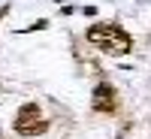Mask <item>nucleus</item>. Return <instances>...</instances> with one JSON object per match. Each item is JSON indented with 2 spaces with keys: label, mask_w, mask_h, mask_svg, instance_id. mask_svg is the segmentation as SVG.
<instances>
[{
  "label": "nucleus",
  "mask_w": 151,
  "mask_h": 139,
  "mask_svg": "<svg viewBox=\"0 0 151 139\" xmlns=\"http://www.w3.org/2000/svg\"><path fill=\"white\" fill-rule=\"evenodd\" d=\"M6 12H9V6H3V9H0V21H3V15H6Z\"/></svg>",
  "instance_id": "4"
},
{
  "label": "nucleus",
  "mask_w": 151,
  "mask_h": 139,
  "mask_svg": "<svg viewBox=\"0 0 151 139\" xmlns=\"http://www.w3.org/2000/svg\"><path fill=\"white\" fill-rule=\"evenodd\" d=\"M91 106H94V112H103V115L118 112V94H115V88H112L109 82H100L94 88V94H91Z\"/></svg>",
  "instance_id": "3"
},
{
  "label": "nucleus",
  "mask_w": 151,
  "mask_h": 139,
  "mask_svg": "<svg viewBox=\"0 0 151 139\" xmlns=\"http://www.w3.org/2000/svg\"><path fill=\"white\" fill-rule=\"evenodd\" d=\"M12 127H15L18 136H42L48 130V118L42 115V109L36 103H24L18 109L15 121H12Z\"/></svg>",
  "instance_id": "2"
},
{
  "label": "nucleus",
  "mask_w": 151,
  "mask_h": 139,
  "mask_svg": "<svg viewBox=\"0 0 151 139\" xmlns=\"http://www.w3.org/2000/svg\"><path fill=\"white\" fill-rule=\"evenodd\" d=\"M85 36H88V42H91V45H97V48H100V52L115 55V58L127 55L130 48H133V36L124 30L121 24H115V21H100V24H91Z\"/></svg>",
  "instance_id": "1"
}]
</instances>
